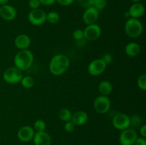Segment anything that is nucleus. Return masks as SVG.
<instances>
[{
  "mask_svg": "<svg viewBox=\"0 0 146 145\" xmlns=\"http://www.w3.org/2000/svg\"><path fill=\"white\" fill-rule=\"evenodd\" d=\"M69 66V58L64 54H58L51 58L49 63V71L51 74L58 76L66 72Z\"/></svg>",
  "mask_w": 146,
  "mask_h": 145,
  "instance_id": "obj_1",
  "label": "nucleus"
},
{
  "mask_svg": "<svg viewBox=\"0 0 146 145\" xmlns=\"http://www.w3.org/2000/svg\"><path fill=\"white\" fill-rule=\"evenodd\" d=\"M15 66L20 71L28 70L34 62V55L32 52L28 49L20 50L14 59Z\"/></svg>",
  "mask_w": 146,
  "mask_h": 145,
  "instance_id": "obj_2",
  "label": "nucleus"
},
{
  "mask_svg": "<svg viewBox=\"0 0 146 145\" xmlns=\"http://www.w3.org/2000/svg\"><path fill=\"white\" fill-rule=\"evenodd\" d=\"M143 26L138 18H131L125 24V31L131 38H137L142 34Z\"/></svg>",
  "mask_w": 146,
  "mask_h": 145,
  "instance_id": "obj_3",
  "label": "nucleus"
},
{
  "mask_svg": "<svg viewBox=\"0 0 146 145\" xmlns=\"http://www.w3.org/2000/svg\"><path fill=\"white\" fill-rule=\"evenodd\" d=\"M23 75L21 71L17 67H10L6 69L3 72V78L4 81L9 84H16L20 82Z\"/></svg>",
  "mask_w": 146,
  "mask_h": 145,
  "instance_id": "obj_4",
  "label": "nucleus"
},
{
  "mask_svg": "<svg viewBox=\"0 0 146 145\" xmlns=\"http://www.w3.org/2000/svg\"><path fill=\"white\" fill-rule=\"evenodd\" d=\"M29 21L34 26H40L46 21V13L41 9H32L28 15Z\"/></svg>",
  "mask_w": 146,
  "mask_h": 145,
  "instance_id": "obj_5",
  "label": "nucleus"
},
{
  "mask_svg": "<svg viewBox=\"0 0 146 145\" xmlns=\"http://www.w3.org/2000/svg\"><path fill=\"white\" fill-rule=\"evenodd\" d=\"M94 107L95 110L98 114H106L109 111L111 108V101L107 96L100 95L97 97L94 100Z\"/></svg>",
  "mask_w": 146,
  "mask_h": 145,
  "instance_id": "obj_6",
  "label": "nucleus"
},
{
  "mask_svg": "<svg viewBox=\"0 0 146 145\" xmlns=\"http://www.w3.org/2000/svg\"><path fill=\"white\" fill-rule=\"evenodd\" d=\"M138 138V134L133 129H125L122 130L119 136V142L121 145H133Z\"/></svg>",
  "mask_w": 146,
  "mask_h": 145,
  "instance_id": "obj_7",
  "label": "nucleus"
},
{
  "mask_svg": "<svg viewBox=\"0 0 146 145\" xmlns=\"http://www.w3.org/2000/svg\"><path fill=\"white\" fill-rule=\"evenodd\" d=\"M113 126L118 130H123V129L129 128L130 125V117L124 113H118L113 117L112 119Z\"/></svg>",
  "mask_w": 146,
  "mask_h": 145,
  "instance_id": "obj_8",
  "label": "nucleus"
},
{
  "mask_svg": "<svg viewBox=\"0 0 146 145\" xmlns=\"http://www.w3.org/2000/svg\"><path fill=\"white\" fill-rule=\"evenodd\" d=\"M106 66V64L101 58H97L90 63L88 66V72L93 76H98L105 71Z\"/></svg>",
  "mask_w": 146,
  "mask_h": 145,
  "instance_id": "obj_9",
  "label": "nucleus"
},
{
  "mask_svg": "<svg viewBox=\"0 0 146 145\" xmlns=\"http://www.w3.org/2000/svg\"><path fill=\"white\" fill-rule=\"evenodd\" d=\"M84 38L89 41H96L101 34V27L98 24H90L85 28L84 31Z\"/></svg>",
  "mask_w": 146,
  "mask_h": 145,
  "instance_id": "obj_10",
  "label": "nucleus"
},
{
  "mask_svg": "<svg viewBox=\"0 0 146 145\" xmlns=\"http://www.w3.org/2000/svg\"><path fill=\"white\" fill-rule=\"evenodd\" d=\"M99 11L94 7H88L86 9L84 14H83V20L84 23L87 25L96 24L98 18Z\"/></svg>",
  "mask_w": 146,
  "mask_h": 145,
  "instance_id": "obj_11",
  "label": "nucleus"
},
{
  "mask_svg": "<svg viewBox=\"0 0 146 145\" xmlns=\"http://www.w3.org/2000/svg\"><path fill=\"white\" fill-rule=\"evenodd\" d=\"M34 129L31 126H24L19 129L17 132V137L21 142H29L34 138Z\"/></svg>",
  "mask_w": 146,
  "mask_h": 145,
  "instance_id": "obj_12",
  "label": "nucleus"
},
{
  "mask_svg": "<svg viewBox=\"0 0 146 145\" xmlns=\"http://www.w3.org/2000/svg\"><path fill=\"white\" fill-rule=\"evenodd\" d=\"M17 10L13 6L5 4L0 7V16L5 21H12L17 16Z\"/></svg>",
  "mask_w": 146,
  "mask_h": 145,
  "instance_id": "obj_13",
  "label": "nucleus"
},
{
  "mask_svg": "<svg viewBox=\"0 0 146 145\" xmlns=\"http://www.w3.org/2000/svg\"><path fill=\"white\" fill-rule=\"evenodd\" d=\"M32 140L34 145H51V136L45 131L35 132Z\"/></svg>",
  "mask_w": 146,
  "mask_h": 145,
  "instance_id": "obj_14",
  "label": "nucleus"
},
{
  "mask_svg": "<svg viewBox=\"0 0 146 145\" xmlns=\"http://www.w3.org/2000/svg\"><path fill=\"white\" fill-rule=\"evenodd\" d=\"M14 45L18 49H27L31 45V38L27 34H19L14 40Z\"/></svg>",
  "mask_w": 146,
  "mask_h": 145,
  "instance_id": "obj_15",
  "label": "nucleus"
},
{
  "mask_svg": "<svg viewBox=\"0 0 146 145\" xmlns=\"http://www.w3.org/2000/svg\"><path fill=\"white\" fill-rule=\"evenodd\" d=\"M88 119V115L84 111H76L72 114L71 121L76 126H81L87 122Z\"/></svg>",
  "mask_w": 146,
  "mask_h": 145,
  "instance_id": "obj_16",
  "label": "nucleus"
},
{
  "mask_svg": "<svg viewBox=\"0 0 146 145\" xmlns=\"http://www.w3.org/2000/svg\"><path fill=\"white\" fill-rule=\"evenodd\" d=\"M128 12L131 18H138L143 16L145 13V7L140 2L134 3L131 6Z\"/></svg>",
  "mask_w": 146,
  "mask_h": 145,
  "instance_id": "obj_17",
  "label": "nucleus"
},
{
  "mask_svg": "<svg viewBox=\"0 0 146 145\" xmlns=\"http://www.w3.org/2000/svg\"><path fill=\"white\" fill-rule=\"evenodd\" d=\"M125 52L128 56L135 57L141 52V46L135 42H130L125 46Z\"/></svg>",
  "mask_w": 146,
  "mask_h": 145,
  "instance_id": "obj_18",
  "label": "nucleus"
},
{
  "mask_svg": "<svg viewBox=\"0 0 146 145\" xmlns=\"http://www.w3.org/2000/svg\"><path fill=\"white\" fill-rule=\"evenodd\" d=\"M113 91L112 84L108 80H103L98 85V92L101 95L107 96L110 95Z\"/></svg>",
  "mask_w": 146,
  "mask_h": 145,
  "instance_id": "obj_19",
  "label": "nucleus"
},
{
  "mask_svg": "<svg viewBox=\"0 0 146 145\" xmlns=\"http://www.w3.org/2000/svg\"><path fill=\"white\" fill-rule=\"evenodd\" d=\"M71 115H72V113H71V111L66 107L61 108L59 112H58V117H59V119L65 122L71 120Z\"/></svg>",
  "mask_w": 146,
  "mask_h": 145,
  "instance_id": "obj_20",
  "label": "nucleus"
},
{
  "mask_svg": "<svg viewBox=\"0 0 146 145\" xmlns=\"http://www.w3.org/2000/svg\"><path fill=\"white\" fill-rule=\"evenodd\" d=\"M20 82H21V85H22L24 88L29 89V88H31L34 86V80L31 76L27 75V76L22 77Z\"/></svg>",
  "mask_w": 146,
  "mask_h": 145,
  "instance_id": "obj_21",
  "label": "nucleus"
},
{
  "mask_svg": "<svg viewBox=\"0 0 146 145\" xmlns=\"http://www.w3.org/2000/svg\"><path fill=\"white\" fill-rule=\"evenodd\" d=\"M60 19V16L56 11H50L46 14V21L52 24H55L58 22Z\"/></svg>",
  "mask_w": 146,
  "mask_h": 145,
  "instance_id": "obj_22",
  "label": "nucleus"
},
{
  "mask_svg": "<svg viewBox=\"0 0 146 145\" xmlns=\"http://www.w3.org/2000/svg\"><path fill=\"white\" fill-rule=\"evenodd\" d=\"M46 128V122L42 119H37L34 122L33 129L34 131H36V132H44L45 131Z\"/></svg>",
  "mask_w": 146,
  "mask_h": 145,
  "instance_id": "obj_23",
  "label": "nucleus"
},
{
  "mask_svg": "<svg viewBox=\"0 0 146 145\" xmlns=\"http://www.w3.org/2000/svg\"><path fill=\"white\" fill-rule=\"evenodd\" d=\"M107 5L106 0H94L93 7H95L98 11H102L103 9H105V7Z\"/></svg>",
  "mask_w": 146,
  "mask_h": 145,
  "instance_id": "obj_24",
  "label": "nucleus"
},
{
  "mask_svg": "<svg viewBox=\"0 0 146 145\" xmlns=\"http://www.w3.org/2000/svg\"><path fill=\"white\" fill-rule=\"evenodd\" d=\"M137 84H138V88L143 91L146 90V75L145 74H143V75H140L139 78H138V81H137Z\"/></svg>",
  "mask_w": 146,
  "mask_h": 145,
  "instance_id": "obj_25",
  "label": "nucleus"
},
{
  "mask_svg": "<svg viewBox=\"0 0 146 145\" xmlns=\"http://www.w3.org/2000/svg\"><path fill=\"white\" fill-rule=\"evenodd\" d=\"M73 38L76 40V41H83L84 38V31L81 29H76L73 32Z\"/></svg>",
  "mask_w": 146,
  "mask_h": 145,
  "instance_id": "obj_26",
  "label": "nucleus"
},
{
  "mask_svg": "<svg viewBox=\"0 0 146 145\" xmlns=\"http://www.w3.org/2000/svg\"><path fill=\"white\" fill-rule=\"evenodd\" d=\"M141 119L140 116L138 115H133L131 117H130V125H133V126L138 127L141 124Z\"/></svg>",
  "mask_w": 146,
  "mask_h": 145,
  "instance_id": "obj_27",
  "label": "nucleus"
},
{
  "mask_svg": "<svg viewBox=\"0 0 146 145\" xmlns=\"http://www.w3.org/2000/svg\"><path fill=\"white\" fill-rule=\"evenodd\" d=\"M78 4L84 8H88L93 7L94 0H76Z\"/></svg>",
  "mask_w": 146,
  "mask_h": 145,
  "instance_id": "obj_28",
  "label": "nucleus"
},
{
  "mask_svg": "<svg viewBox=\"0 0 146 145\" xmlns=\"http://www.w3.org/2000/svg\"><path fill=\"white\" fill-rule=\"evenodd\" d=\"M75 127L76 125L71 120L68 121V122H66L65 125H64V129L67 132H74V129H75Z\"/></svg>",
  "mask_w": 146,
  "mask_h": 145,
  "instance_id": "obj_29",
  "label": "nucleus"
},
{
  "mask_svg": "<svg viewBox=\"0 0 146 145\" xmlns=\"http://www.w3.org/2000/svg\"><path fill=\"white\" fill-rule=\"evenodd\" d=\"M101 59L102 60L106 65H108V64L111 63L112 62L113 56L111 53H106L103 54Z\"/></svg>",
  "mask_w": 146,
  "mask_h": 145,
  "instance_id": "obj_30",
  "label": "nucleus"
},
{
  "mask_svg": "<svg viewBox=\"0 0 146 145\" xmlns=\"http://www.w3.org/2000/svg\"><path fill=\"white\" fill-rule=\"evenodd\" d=\"M41 3L39 0H29V7L32 9H36L39 8Z\"/></svg>",
  "mask_w": 146,
  "mask_h": 145,
  "instance_id": "obj_31",
  "label": "nucleus"
},
{
  "mask_svg": "<svg viewBox=\"0 0 146 145\" xmlns=\"http://www.w3.org/2000/svg\"><path fill=\"white\" fill-rule=\"evenodd\" d=\"M74 0H56V1L58 4H59L61 6H64V7L71 5L74 2Z\"/></svg>",
  "mask_w": 146,
  "mask_h": 145,
  "instance_id": "obj_32",
  "label": "nucleus"
},
{
  "mask_svg": "<svg viewBox=\"0 0 146 145\" xmlns=\"http://www.w3.org/2000/svg\"><path fill=\"white\" fill-rule=\"evenodd\" d=\"M133 145H146L145 139L144 137H138Z\"/></svg>",
  "mask_w": 146,
  "mask_h": 145,
  "instance_id": "obj_33",
  "label": "nucleus"
},
{
  "mask_svg": "<svg viewBox=\"0 0 146 145\" xmlns=\"http://www.w3.org/2000/svg\"><path fill=\"white\" fill-rule=\"evenodd\" d=\"M39 1L44 6H51L56 2V0H39Z\"/></svg>",
  "mask_w": 146,
  "mask_h": 145,
  "instance_id": "obj_34",
  "label": "nucleus"
},
{
  "mask_svg": "<svg viewBox=\"0 0 146 145\" xmlns=\"http://www.w3.org/2000/svg\"><path fill=\"white\" fill-rule=\"evenodd\" d=\"M140 133H141L142 137H146V125H143L140 128Z\"/></svg>",
  "mask_w": 146,
  "mask_h": 145,
  "instance_id": "obj_35",
  "label": "nucleus"
},
{
  "mask_svg": "<svg viewBox=\"0 0 146 145\" xmlns=\"http://www.w3.org/2000/svg\"><path fill=\"white\" fill-rule=\"evenodd\" d=\"M9 2V0H0V5H5V4H7Z\"/></svg>",
  "mask_w": 146,
  "mask_h": 145,
  "instance_id": "obj_36",
  "label": "nucleus"
},
{
  "mask_svg": "<svg viewBox=\"0 0 146 145\" xmlns=\"http://www.w3.org/2000/svg\"><path fill=\"white\" fill-rule=\"evenodd\" d=\"M132 1H133L134 3H138V2H140V1H141V0H131Z\"/></svg>",
  "mask_w": 146,
  "mask_h": 145,
  "instance_id": "obj_37",
  "label": "nucleus"
}]
</instances>
